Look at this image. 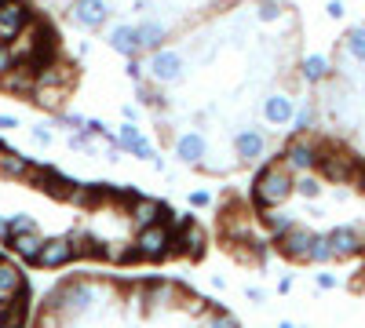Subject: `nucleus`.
<instances>
[{"label": "nucleus", "mask_w": 365, "mask_h": 328, "mask_svg": "<svg viewBox=\"0 0 365 328\" xmlns=\"http://www.w3.org/2000/svg\"><path fill=\"white\" fill-rule=\"evenodd\" d=\"M161 201H154V197H132V204H128V223H132V230H143V226H150V223H161Z\"/></svg>", "instance_id": "nucleus-22"}, {"label": "nucleus", "mask_w": 365, "mask_h": 328, "mask_svg": "<svg viewBox=\"0 0 365 328\" xmlns=\"http://www.w3.org/2000/svg\"><path fill=\"white\" fill-rule=\"evenodd\" d=\"M55 117H58V125H63V128H70V132H81V128H84V117H81V113H70V110H58Z\"/></svg>", "instance_id": "nucleus-37"}, {"label": "nucleus", "mask_w": 365, "mask_h": 328, "mask_svg": "<svg viewBox=\"0 0 365 328\" xmlns=\"http://www.w3.org/2000/svg\"><path fill=\"white\" fill-rule=\"evenodd\" d=\"M205 245H208V233L194 223V219H187L179 226V237L172 241V255H190V259H201L205 255Z\"/></svg>", "instance_id": "nucleus-14"}, {"label": "nucleus", "mask_w": 365, "mask_h": 328, "mask_svg": "<svg viewBox=\"0 0 365 328\" xmlns=\"http://www.w3.org/2000/svg\"><path fill=\"white\" fill-rule=\"evenodd\" d=\"M11 66H19V63H15V55H11V51H8V44H4V48H0V77H4Z\"/></svg>", "instance_id": "nucleus-42"}, {"label": "nucleus", "mask_w": 365, "mask_h": 328, "mask_svg": "<svg viewBox=\"0 0 365 328\" xmlns=\"http://www.w3.org/2000/svg\"><path fill=\"white\" fill-rule=\"evenodd\" d=\"M322 186H325V179L318 175V171H303V175H296V194L299 197H307V201H314V197H322Z\"/></svg>", "instance_id": "nucleus-31"}, {"label": "nucleus", "mask_w": 365, "mask_h": 328, "mask_svg": "<svg viewBox=\"0 0 365 328\" xmlns=\"http://www.w3.org/2000/svg\"><path fill=\"white\" fill-rule=\"evenodd\" d=\"M230 150H234V157H237V164H259L263 157H267V135L252 125V128H241V132H234V139H230Z\"/></svg>", "instance_id": "nucleus-7"}, {"label": "nucleus", "mask_w": 365, "mask_h": 328, "mask_svg": "<svg viewBox=\"0 0 365 328\" xmlns=\"http://www.w3.org/2000/svg\"><path fill=\"white\" fill-rule=\"evenodd\" d=\"M4 44H8V41H4V37H0V48H4Z\"/></svg>", "instance_id": "nucleus-51"}, {"label": "nucleus", "mask_w": 365, "mask_h": 328, "mask_svg": "<svg viewBox=\"0 0 365 328\" xmlns=\"http://www.w3.org/2000/svg\"><path fill=\"white\" fill-rule=\"evenodd\" d=\"M311 241H314V230L299 226V223H292L282 237H274L278 252H282L285 259H292V263H307V255H311Z\"/></svg>", "instance_id": "nucleus-8"}, {"label": "nucleus", "mask_w": 365, "mask_h": 328, "mask_svg": "<svg viewBox=\"0 0 365 328\" xmlns=\"http://www.w3.org/2000/svg\"><path fill=\"white\" fill-rule=\"evenodd\" d=\"M29 230H37V219L29 216V212H15V216H8V237H15V233H29Z\"/></svg>", "instance_id": "nucleus-34"}, {"label": "nucleus", "mask_w": 365, "mask_h": 328, "mask_svg": "<svg viewBox=\"0 0 365 328\" xmlns=\"http://www.w3.org/2000/svg\"><path fill=\"white\" fill-rule=\"evenodd\" d=\"M120 117H125V121H135L139 110H135V106H120Z\"/></svg>", "instance_id": "nucleus-47"}, {"label": "nucleus", "mask_w": 365, "mask_h": 328, "mask_svg": "<svg viewBox=\"0 0 365 328\" xmlns=\"http://www.w3.org/2000/svg\"><path fill=\"white\" fill-rule=\"evenodd\" d=\"M66 95H70V88H34V95H29V102L48 110V113H58L66 106Z\"/></svg>", "instance_id": "nucleus-25"}, {"label": "nucleus", "mask_w": 365, "mask_h": 328, "mask_svg": "<svg viewBox=\"0 0 365 328\" xmlns=\"http://www.w3.org/2000/svg\"><path fill=\"white\" fill-rule=\"evenodd\" d=\"M329 77H332V58L329 55H303V63H299L303 84H325Z\"/></svg>", "instance_id": "nucleus-23"}, {"label": "nucleus", "mask_w": 365, "mask_h": 328, "mask_svg": "<svg viewBox=\"0 0 365 328\" xmlns=\"http://www.w3.org/2000/svg\"><path fill=\"white\" fill-rule=\"evenodd\" d=\"M125 73H128V80H135V84H143V80H146V66L139 63V55H132V58H128Z\"/></svg>", "instance_id": "nucleus-38"}, {"label": "nucleus", "mask_w": 365, "mask_h": 328, "mask_svg": "<svg viewBox=\"0 0 365 328\" xmlns=\"http://www.w3.org/2000/svg\"><path fill=\"white\" fill-rule=\"evenodd\" d=\"M179 307H182V310H187L190 317H205V314H208V303L201 300V295H187V300H182Z\"/></svg>", "instance_id": "nucleus-36"}, {"label": "nucleus", "mask_w": 365, "mask_h": 328, "mask_svg": "<svg viewBox=\"0 0 365 328\" xmlns=\"http://www.w3.org/2000/svg\"><path fill=\"white\" fill-rule=\"evenodd\" d=\"M314 285H318L322 292H332V288H336L340 281H336V274H318V277H314Z\"/></svg>", "instance_id": "nucleus-44"}, {"label": "nucleus", "mask_w": 365, "mask_h": 328, "mask_svg": "<svg viewBox=\"0 0 365 328\" xmlns=\"http://www.w3.org/2000/svg\"><path fill=\"white\" fill-rule=\"evenodd\" d=\"M26 26H29V8H26V0H4V4H0V37L11 41V37L22 33Z\"/></svg>", "instance_id": "nucleus-16"}, {"label": "nucleus", "mask_w": 365, "mask_h": 328, "mask_svg": "<svg viewBox=\"0 0 365 328\" xmlns=\"http://www.w3.org/2000/svg\"><path fill=\"white\" fill-rule=\"evenodd\" d=\"M143 303L150 314H165L179 303V288L172 281H150V285H143Z\"/></svg>", "instance_id": "nucleus-15"}, {"label": "nucleus", "mask_w": 365, "mask_h": 328, "mask_svg": "<svg viewBox=\"0 0 365 328\" xmlns=\"http://www.w3.org/2000/svg\"><path fill=\"white\" fill-rule=\"evenodd\" d=\"M81 132H88V135H106L110 128H106V121H99V117H84V128Z\"/></svg>", "instance_id": "nucleus-39"}, {"label": "nucleus", "mask_w": 365, "mask_h": 328, "mask_svg": "<svg viewBox=\"0 0 365 328\" xmlns=\"http://www.w3.org/2000/svg\"><path fill=\"white\" fill-rule=\"evenodd\" d=\"M245 295H249L252 303H263V300H267V292H263V288H245Z\"/></svg>", "instance_id": "nucleus-46"}, {"label": "nucleus", "mask_w": 365, "mask_h": 328, "mask_svg": "<svg viewBox=\"0 0 365 328\" xmlns=\"http://www.w3.org/2000/svg\"><path fill=\"white\" fill-rule=\"evenodd\" d=\"M332 259H336V255H332V245H329V237H325V233H314L307 263H332Z\"/></svg>", "instance_id": "nucleus-32"}, {"label": "nucleus", "mask_w": 365, "mask_h": 328, "mask_svg": "<svg viewBox=\"0 0 365 328\" xmlns=\"http://www.w3.org/2000/svg\"><path fill=\"white\" fill-rule=\"evenodd\" d=\"M103 259L106 263H139L132 241H103Z\"/></svg>", "instance_id": "nucleus-30"}, {"label": "nucleus", "mask_w": 365, "mask_h": 328, "mask_svg": "<svg viewBox=\"0 0 365 328\" xmlns=\"http://www.w3.org/2000/svg\"><path fill=\"white\" fill-rule=\"evenodd\" d=\"M11 128H19V117H11V113H0V132H11Z\"/></svg>", "instance_id": "nucleus-45"}, {"label": "nucleus", "mask_w": 365, "mask_h": 328, "mask_svg": "<svg viewBox=\"0 0 365 328\" xmlns=\"http://www.w3.org/2000/svg\"><path fill=\"white\" fill-rule=\"evenodd\" d=\"M358 157L340 150V146H322V154H318V175L325 179V183H354V175H358Z\"/></svg>", "instance_id": "nucleus-4"}, {"label": "nucleus", "mask_w": 365, "mask_h": 328, "mask_svg": "<svg viewBox=\"0 0 365 328\" xmlns=\"http://www.w3.org/2000/svg\"><path fill=\"white\" fill-rule=\"evenodd\" d=\"M296 113V99L289 92H263L259 99V117L270 125V128H285Z\"/></svg>", "instance_id": "nucleus-9"}, {"label": "nucleus", "mask_w": 365, "mask_h": 328, "mask_svg": "<svg viewBox=\"0 0 365 328\" xmlns=\"http://www.w3.org/2000/svg\"><path fill=\"white\" fill-rule=\"evenodd\" d=\"M292 186H296V175L282 161H267L252 179V201L256 208H282L296 194Z\"/></svg>", "instance_id": "nucleus-1"}, {"label": "nucleus", "mask_w": 365, "mask_h": 328, "mask_svg": "<svg viewBox=\"0 0 365 328\" xmlns=\"http://www.w3.org/2000/svg\"><path fill=\"white\" fill-rule=\"evenodd\" d=\"M48 4H55V8H70L73 0H48Z\"/></svg>", "instance_id": "nucleus-49"}, {"label": "nucleus", "mask_w": 365, "mask_h": 328, "mask_svg": "<svg viewBox=\"0 0 365 328\" xmlns=\"http://www.w3.org/2000/svg\"><path fill=\"white\" fill-rule=\"evenodd\" d=\"M29 183H34L41 194H48V197H55V201H66V194L73 190V179H66V175H58L55 168H29Z\"/></svg>", "instance_id": "nucleus-13"}, {"label": "nucleus", "mask_w": 365, "mask_h": 328, "mask_svg": "<svg viewBox=\"0 0 365 328\" xmlns=\"http://www.w3.org/2000/svg\"><path fill=\"white\" fill-rule=\"evenodd\" d=\"M29 168H34L29 157H22L15 150H0V175H4V179H26Z\"/></svg>", "instance_id": "nucleus-27"}, {"label": "nucleus", "mask_w": 365, "mask_h": 328, "mask_svg": "<svg viewBox=\"0 0 365 328\" xmlns=\"http://www.w3.org/2000/svg\"><path fill=\"white\" fill-rule=\"evenodd\" d=\"M325 15H329V18H344V15H347L344 0H329V4H325Z\"/></svg>", "instance_id": "nucleus-43"}, {"label": "nucleus", "mask_w": 365, "mask_h": 328, "mask_svg": "<svg viewBox=\"0 0 365 328\" xmlns=\"http://www.w3.org/2000/svg\"><path fill=\"white\" fill-rule=\"evenodd\" d=\"M113 139H117V146H120V154H132V157H139V161H150V157L158 154L154 142H150V139L139 132L135 121H125V125L113 132Z\"/></svg>", "instance_id": "nucleus-12"}, {"label": "nucleus", "mask_w": 365, "mask_h": 328, "mask_svg": "<svg viewBox=\"0 0 365 328\" xmlns=\"http://www.w3.org/2000/svg\"><path fill=\"white\" fill-rule=\"evenodd\" d=\"M106 44H110V51L125 55V58L139 55V37H135V26H132V22H117V26H110V29H106Z\"/></svg>", "instance_id": "nucleus-21"}, {"label": "nucleus", "mask_w": 365, "mask_h": 328, "mask_svg": "<svg viewBox=\"0 0 365 328\" xmlns=\"http://www.w3.org/2000/svg\"><path fill=\"white\" fill-rule=\"evenodd\" d=\"M172 154H175V161H179V164L197 168V164L205 161V154H208V139H205V132H201V128L179 132V135H175V142H172Z\"/></svg>", "instance_id": "nucleus-10"}, {"label": "nucleus", "mask_w": 365, "mask_h": 328, "mask_svg": "<svg viewBox=\"0 0 365 328\" xmlns=\"http://www.w3.org/2000/svg\"><path fill=\"white\" fill-rule=\"evenodd\" d=\"M34 88H37V77H34V66H29V63H19V66H11L4 77H0V92L34 95Z\"/></svg>", "instance_id": "nucleus-20"}, {"label": "nucleus", "mask_w": 365, "mask_h": 328, "mask_svg": "<svg viewBox=\"0 0 365 328\" xmlns=\"http://www.w3.org/2000/svg\"><path fill=\"white\" fill-rule=\"evenodd\" d=\"M259 219H263V226H267L270 237H282V233L296 223V216L285 212V208H259Z\"/></svg>", "instance_id": "nucleus-26"}, {"label": "nucleus", "mask_w": 365, "mask_h": 328, "mask_svg": "<svg viewBox=\"0 0 365 328\" xmlns=\"http://www.w3.org/2000/svg\"><path fill=\"white\" fill-rule=\"evenodd\" d=\"M205 328H241V321L227 310H208L205 314Z\"/></svg>", "instance_id": "nucleus-35"}, {"label": "nucleus", "mask_w": 365, "mask_h": 328, "mask_svg": "<svg viewBox=\"0 0 365 328\" xmlns=\"http://www.w3.org/2000/svg\"><path fill=\"white\" fill-rule=\"evenodd\" d=\"M0 4H4V0H0Z\"/></svg>", "instance_id": "nucleus-53"}, {"label": "nucleus", "mask_w": 365, "mask_h": 328, "mask_svg": "<svg viewBox=\"0 0 365 328\" xmlns=\"http://www.w3.org/2000/svg\"><path fill=\"white\" fill-rule=\"evenodd\" d=\"M212 201H216V197H212V190H194L190 194V208H212Z\"/></svg>", "instance_id": "nucleus-40"}, {"label": "nucleus", "mask_w": 365, "mask_h": 328, "mask_svg": "<svg viewBox=\"0 0 365 328\" xmlns=\"http://www.w3.org/2000/svg\"><path fill=\"white\" fill-rule=\"evenodd\" d=\"M77 259V248H73V237L63 233V237H44L41 245V255H37V266L44 270H58V266H66Z\"/></svg>", "instance_id": "nucleus-11"}, {"label": "nucleus", "mask_w": 365, "mask_h": 328, "mask_svg": "<svg viewBox=\"0 0 365 328\" xmlns=\"http://www.w3.org/2000/svg\"><path fill=\"white\" fill-rule=\"evenodd\" d=\"M29 139H34L37 146H51V132H48L44 125H34V128H29Z\"/></svg>", "instance_id": "nucleus-41"}, {"label": "nucleus", "mask_w": 365, "mask_h": 328, "mask_svg": "<svg viewBox=\"0 0 365 328\" xmlns=\"http://www.w3.org/2000/svg\"><path fill=\"white\" fill-rule=\"evenodd\" d=\"M146 77L158 88H172V84H182L190 77V63H187V55L175 51V48H158V51H150Z\"/></svg>", "instance_id": "nucleus-3"}, {"label": "nucleus", "mask_w": 365, "mask_h": 328, "mask_svg": "<svg viewBox=\"0 0 365 328\" xmlns=\"http://www.w3.org/2000/svg\"><path fill=\"white\" fill-rule=\"evenodd\" d=\"M34 77H37V88H70L77 70H70L66 63H58V58H48V63H41L34 70Z\"/></svg>", "instance_id": "nucleus-18"}, {"label": "nucleus", "mask_w": 365, "mask_h": 328, "mask_svg": "<svg viewBox=\"0 0 365 328\" xmlns=\"http://www.w3.org/2000/svg\"><path fill=\"white\" fill-rule=\"evenodd\" d=\"M285 8H282V0H256V18L259 22H282Z\"/></svg>", "instance_id": "nucleus-33"}, {"label": "nucleus", "mask_w": 365, "mask_h": 328, "mask_svg": "<svg viewBox=\"0 0 365 328\" xmlns=\"http://www.w3.org/2000/svg\"><path fill=\"white\" fill-rule=\"evenodd\" d=\"M168 22H161V18H154V15H146L139 26H135V37H139V51H158V48H165V41H168Z\"/></svg>", "instance_id": "nucleus-19"}, {"label": "nucleus", "mask_w": 365, "mask_h": 328, "mask_svg": "<svg viewBox=\"0 0 365 328\" xmlns=\"http://www.w3.org/2000/svg\"><path fill=\"white\" fill-rule=\"evenodd\" d=\"M0 241H8V216L0 212Z\"/></svg>", "instance_id": "nucleus-48"}, {"label": "nucleus", "mask_w": 365, "mask_h": 328, "mask_svg": "<svg viewBox=\"0 0 365 328\" xmlns=\"http://www.w3.org/2000/svg\"><path fill=\"white\" fill-rule=\"evenodd\" d=\"M172 241H175V230L161 219V223H150L143 230L132 233V248H135V259L139 263H158V259H168L172 255Z\"/></svg>", "instance_id": "nucleus-2"}, {"label": "nucleus", "mask_w": 365, "mask_h": 328, "mask_svg": "<svg viewBox=\"0 0 365 328\" xmlns=\"http://www.w3.org/2000/svg\"><path fill=\"white\" fill-rule=\"evenodd\" d=\"M41 245H44V233H41V230H29V233H15V237H8V248H11L19 259H26V263H37Z\"/></svg>", "instance_id": "nucleus-24"}, {"label": "nucleus", "mask_w": 365, "mask_h": 328, "mask_svg": "<svg viewBox=\"0 0 365 328\" xmlns=\"http://www.w3.org/2000/svg\"><path fill=\"white\" fill-rule=\"evenodd\" d=\"M110 4L106 0H73L70 4V22L77 29H88V33H96V29H106L110 22Z\"/></svg>", "instance_id": "nucleus-6"}, {"label": "nucleus", "mask_w": 365, "mask_h": 328, "mask_svg": "<svg viewBox=\"0 0 365 328\" xmlns=\"http://www.w3.org/2000/svg\"><path fill=\"white\" fill-rule=\"evenodd\" d=\"M318 154H322V142L311 139V135H292L282 150V164L292 171V175H303V171H314L318 168Z\"/></svg>", "instance_id": "nucleus-5"}, {"label": "nucleus", "mask_w": 365, "mask_h": 328, "mask_svg": "<svg viewBox=\"0 0 365 328\" xmlns=\"http://www.w3.org/2000/svg\"><path fill=\"white\" fill-rule=\"evenodd\" d=\"M361 252H365V237H361Z\"/></svg>", "instance_id": "nucleus-52"}, {"label": "nucleus", "mask_w": 365, "mask_h": 328, "mask_svg": "<svg viewBox=\"0 0 365 328\" xmlns=\"http://www.w3.org/2000/svg\"><path fill=\"white\" fill-rule=\"evenodd\" d=\"M344 55L351 63H365V26H351L344 33Z\"/></svg>", "instance_id": "nucleus-29"}, {"label": "nucleus", "mask_w": 365, "mask_h": 328, "mask_svg": "<svg viewBox=\"0 0 365 328\" xmlns=\"http://www.w3.org/2000/svg\"><path fill=\"white\" fill-rule=\"evenodd\" d=\"M278 328H292V321H282V324H278Z\"/></svg>", "instance_id": "nucleus-50"}, {"label": "nucleus", "mask_w": 365, "mask_h": 328, "mask_svg": "<svg viewBox=\"0 0 365 328\" xmlns=\"http://www.w3.org/2000/svg\"><path fill=\"white\" fill-rule=\"evenodd\" d=\"M292 135H311L314 132V125H318V110H314V102H303V106H296V113H292Z\"/></svg>", "instance_id": "nucleus-28"}, {"label": "nucleus", "mask_w": 365, "mask_h": 328, "mask_svg": "<svg viewBox=\"0 0 365 328\" xmlns=\"http://www.w3.org/2000/svg\"><path fill=\"white\" fill-rule=\"evenodd\" d=\"M325 237H329L332 255L336 259H354L361 252V230L358 226H332Z\"/></svg>", "instance_id": "nucleus-17"}]
</instances>
